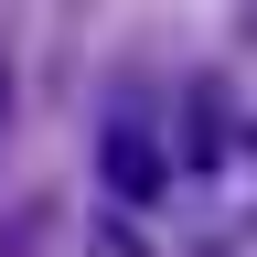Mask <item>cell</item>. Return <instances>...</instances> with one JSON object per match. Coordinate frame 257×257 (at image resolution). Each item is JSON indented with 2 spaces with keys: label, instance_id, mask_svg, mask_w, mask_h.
Returning <instances> with one entry per match:
<instances>
[{
  "label": "cell",
  "instance_id": "cell-1",
  "mask_svg": "<svg viewBox=\"0 0 257 257\" xmlns=\"http://www.w3.org/2000/svg\"><path fill=\"white\" fill-rule=\"evenodd\" d=\"M96 161H107V182L128 193V204H150V193H161V150H150V128H140V118H118L107 140H96Z\"/></svg>",
  "mask_w": 257,
  "mask_h": 257
},
{
  "label": "cell",
  "instance_id": "cell-2",
  "mask_svg": "<svg viewBox=\"0 0 257 257\" xmlns=\"http://www.w3.org/2000/svg\"><path fill=\"white\" fill-rule=\"evenodd\" d=\"M193 161H225V150H236V128H225V96L214 86H193V140H182Z\"/></svg>",
  "mask_w": 257,
  "mask_h": 257
},
{
  "label": "cell",
  "instance_id": "cell-3",
  "mask_svg": "<svg viewBox=\"0 0 257 257\" xmlns=\"http://www.w3.org/2000/svg\"><path fill=\"white\" fill-rule=\"evenodd\" d=\"M0 128H11V64H0Z\"/></svg>",
  "mask_w": 257,
  "mask_h": 257
}]
</instances>
